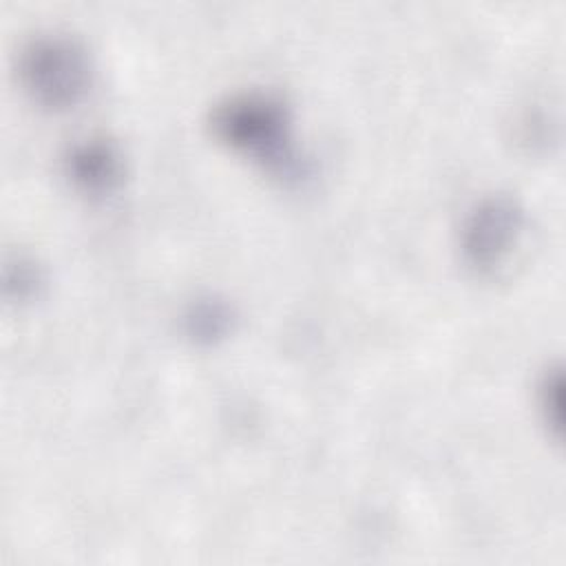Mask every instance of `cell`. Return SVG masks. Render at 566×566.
Masks as SVG:
<instances>
[{
  "label": "cell",
  "mask_w": 566,
  "mask_h": 566,
  "mask_svg": "<svg viewBox=\"0 0 566 566\" xmlns=\"http://www.w3.org/2000/svg\"><path fill=\"white\" fill-rule=\"evenodd\" d=\"M212 128L219 139L281 175L292 177L301 170L290 139L287 111L268 95H239L219 104L212 113Z\"/></svg>",
  "instance_id": "1"
},
{
  "label": "cell",
  "mask_w": 566,
  "mask_h": 566,
  "mask_svg": "<svg viewBox=\"0 0 566 566\" xmlns=\"http://www.w3.org/2000/svg\"><path fill=\"white\" fill-rule=\"evenodd\" d=\"M22 80L40 104L53 108L73 106L91 84L88 55L73 38H38L22 55Z\"/></svg>",
  "instance_id": "2"
},
{
  "label": "cell",
  "mask_w": 566,
  "mask_h": 566,
  "mask_svg": "<svg viewBox=\"0 0 566 566\" xmlns=\"http://www.w3.org/2000/svg\"><path fill=\"white\" fill-rule=\"evenodd\" d=\"M524 226V210L511 197L497 195L478 203L462 226L464 261L480 270H495L517 243Z\"/></svg>",
  "instance_id": "3"
},
{
  "label": "cell",
  "mask_w": 566,
  "mask_h": 566,
  "mask_svg": "<svg viewBox=\"0 0 566 566\" xmlns=\"http://www.w3.org/2000/svg\"><path fill=\"white\" fill-rule=\"evenodd\" d=\"M66 168L82 190L108 192L122 177V157L111 142L86 139L71 148Z\"/></svg>",
  "instance_id": "4"
},
{
  "label": "cell",
  "mask_w": 566,
  "mask_h": 566,
  "mask_svg": "<svg viewBox=\"0 0 566 566\" xmlns=\"http://www.w3.org/2000/svg\"><path fill=\"white\" fill-rule=\"evenodd\" d=\"M539 407L546 424L559 436L562 429V374L559 369H551L539 385Z\"/></svg>",
  "instance_id": "5"
},
{
  "label": "cell",
  "mask_w": 566,
  "mask_h": 566,
  "mask_svg": "<svg viewBox=\"0 0 566 566\" xmlns=\"http://www.w3.org/2000/svg\"><path fill=\"white\" fill-rule=\"evenodd\" d=\"M226 318L228 314L221 312L219 307H212V305H203L195 312V318H192V327L197 334H203V336H212V334H219L226 325Z\"/></svg>",
  "instance_id": "6"
}]
</instances>
